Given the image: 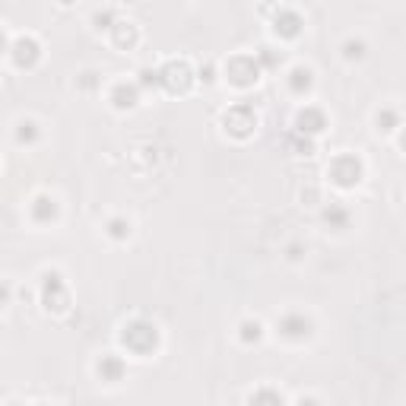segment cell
<instances>
[{
	"mask_svg": "<svg viewBox=\"0 0 406 406\" xmlns=\"http://www.w3.org/2000/svg\"><path fill=\"white\" fill-rule=\"evenodd\" d=\"M29 213H32L35 222H42V226H45V222H54V219H58V200L48 197V194H38L35 200H32Z\"/></svg>",
	"mask_w": 406,
	"mask_h": 406,
	"instance_id": "obj_10",
	"label": "cell"
},
{
	"mask_svg": "<svg viewBox=\"0 0 406 406\" xmlns=\"http://www.w3.org/2000/svg\"><path fill=\"white\" fill-rule=\"evenodd\" d=\"M330 181L339 184V188H355L362 181V162L355 156H337L330 162Z\"/></svg>",
	"mask_w": 406,
	"mask_h": 406,
	"instance_id": "obj_5",
	"label": "cell"
},
{
	"mask_svg": "<svg viewBox=\"0 0 406 406\" xmlns=\"http://www.w3.org/2000/svg\"><path fill=\"white\" fill-rule=\"evenodd\" d=\"M108 235H112V238H127L130 235V222L127 219H112V222H108Z\"/></svg>",
	"mask_w": 406,
	"mask_h": 406,
	"instance_id": "obj_19",
	"label": "cell"
},
{
	"mask_svg": "<svg viewBox=\"0 0 406 406\" xmlns=\"http://www.w3.org/2000/svg\"><path fill=\"white\" fill-rule=\"evenodd\" d=\"M159 86H166L168 92H184L191 86V67L184 60H172L159 70Z\"/></svg>",
	"mask_w": 406,
	"mask_h": 406,
	"instance_id": "obj_6",
	"label": "cell"
},
{
	"mask_svg": "<svg viewBox=\"0 0 406 406\" xmlns=\"http://www.w3.org/2000/svg\"><path fill=\"white\" fill-rule=\"evenodd\" d=\"M35 136H38V130H35V124H32V121H23V124H19V130H16V140H19V143H32Z\"/></svg>",
	"mask_w": 406,
	"mask_h": 406,
	"instance_id": "obj_20",
	"label": "cell"
},
{
	"mask_svg": "<svg viewBox=\"0 0 406 406\" xmlns=\"http://www.w3.org/2000/svg\"><path fill=\"white\" fill-rule=\"evenodd\" d=\"M121 343L130 349L134 355H150L159 343V330L156 324L150 321H130L124 324V333H121Z\"/></svg>",
	"mask_w": 406,
	"mask_h": 406,
	"instance_id": "obj_1",
	"label": "cell"
},
{
	"mask_svg": "<svg viewBox=\"0 0 406 406\" xmlns=\"http://www.w3.org/2000/svg\"><path fill=\"white\" fill-rule=\"evenodd\" d=\"M112 29H114V42H118L121 48L136 42V26L134 23H118V26H112Z\"/></svg>",
	"mask_w": 406,
	"mask_h": 406,
	"instance_id": "obj_15",
	"label": "cell"
},
{
	"mask_svg": "<svg viewBox=\"0 0 406 406\" xmlns=\"http://www.w3.org/2000/svg\"><path fill=\"white\" fill-rule=\"evenodd\" d=\"M226 80L235 86H254L261 80V60L254 54H235L226 64Z\"/></svg>",
	"mask_w": 406,
	"mask_h": 406,
	"instance_id": "obj_2",
	"label": "cell"
},
{
	"mask_svg": "<svg viewBox=\"0 0 406 406\" xmlns=\"http://www.w3.org/2000/svg\"><path fill=\"white\" fill-rule=\"evenodd\" d=\"M362 54H365V45H362V42H353V38H349L346 45H343V58L346 60H359Z\"/></svg>",
	"mask_w": 406,
	"mask_h": 406,
	"instance_id": "obj_21",
	"label": "cell"
},
{
	"mask_svg": "<svg viewBox=\"0 0 406 406\" xmlns=\"http://www.w3.org/2000/svg\"><path fill=\"white\" fill-rule=\"evenodd\" d=\"M114 108H134L140 102V83H118L112 89Z\"/></svg>",
	"mask_w": 406,
	"mask_h": 406,
	"instance_id": "obj_11",
	"label": "cell"
},
{
	"mask_svg": "<svg viewBox=\"0 0 406 406\" xmlns=\"http://www.w3.org/2000/svg\"><path fill=\"white\" fill-rule=\"evenodd\" d=\"M311 83H315V80H311L308 67H292L289 70V89H292L295 96H305V92L311 89Z\"/></svg>",
	"mask_w": 406,
	"mask_h": 406,
	"instance_id": "obj_13",
	"label": "cell"
},
{
	"mask_svg": "<svg viewBox=\"0 0 406 406\" xmlns=\"http://www.w3.org/2000/svg\"><path fill=\"white\" fill-rule=\"evenodd\" d=\"M400 146H403V150H406V130H403V134H400Z\"/></svg>",
	"mask_w": 406,
	"mask_h": 406,
	"instance_id": "obj_23",
	"label": "cell"
},
{
	"mask_svg": "<svg viewBox=\"0 0 406 406\" xmlns=\"http://www.w3.org/2000/svg\"><path fill=\"white\" fill-rule=\"evenodd\" d=\"M98 378H102V381H121V378H124V362H121L118 355H102V362H98Z\"/></svg>",
	"mask_w": 406,
	"mask_h": 406,
	"instance_id": "obj_12",
	"label": "cell"
},
{
	"mask_svg": "<svg viewBox=\"0 0 406 406\" xmlns=\"http://www.w3.org/2000/svg\"><path fill=\"white\" fill-rule=\"evenodd\" d=\"M222 127H226V134H232V136H238V140H245V136H251L254 134V127H257V114H254V108L251 105H232L226 114H222Z\"/></svg>",
	"mask_w": 406,
	"mask_h": 406,
	"instance_id": "obj_3",
	"label": "cell"
},
{
	"mask_svg": "<svg viewBox=\"0 0 406 406\" xmlns=\"http://www.w3.org/2000/svg\"><path fill=\"white\" fill-rule=\"evenodd\" d=\"M378 130H397L400 127V118L394 108H384V112H378Z\"/></svg>",
	"mask_w": 406,
	"mask_h": 406,
	"instance_id": "obj_16",
	"label": "cell"
},
{
	"mask_svg": "<svg viewBox=\"0 0 406 406\" xmlns=\"http://www.w3.org/2000/svg\"><path fill=\"white\" fill-rule=\"evenodd\" d=\"M261 324L257 321H245L241 324V339H245V343H257V339H261Z\"/></svg>",
	"mask_w": 406,
	"mask_h": 406,
	"instance_id": "obj_18",
	"label": "cell"
},
{
	"mask_svg": "<svg viewBox=\"0 0 406 406\" xmlns=\"http://www.w3.org/2000/svg\"><path fill=\"white\" fill-rule=\"evenodd\" d=\"M42 305H45L48 311H54V315L67 311L70 292H67V286H64L60 273H45V279H42Z\"/></svg>",
	"mask_w": 406,
	"mask_h": 406,
	"instance_id": "obj_4",
	"label": "cell"
},
{
	"mask_svg": "<svg viewBox=\"0 0 406 406\" xmlns=\"http://www.w3.org/2000/svg\"><path fill=\"white\" fill-rule=\"evenodd\" d=\"M276 330L286 339H305V337H311V321L305 315H286L276 324Z\"/></svg>",
	"mask_w": 406,
	"mask_h": 406,
	"instance_id": "obj_8",
	"label": "cell"
},
{
	"mask_svg": "<svg viewBox=\"0 0 406 406\" xmlns=\"http://www.w3.org/2000/svg\"><path fill=\"white\" fill-rule=\"evenodd\" d=\"M324 219H327V222H330L333 229H346L349 213H346V210H339V206H330V210L324 213Z\"/></svg>",
	"mask_w": 406,
	"mask_h": 406,
	"instance_id": "obj_17",
	"label": "cell"
},
{
	"mask_svg": "<svg viewBox=\"0 0 406 406\" xmlns=\"http://www.w3.org/2000/svg\"><path fill=\"white\" fill-rule=\"evenodd\" d=\"M295 127H299V134H321L324 127H327V114L321 112V108L308 105V108H301L299 114H295Z\"/></svg>",
	"mask_w": 406,
	"mask_h": 406,
	"instance_id": "obj_7",
	"label": "cell"
},
{
	"mask_svg": "<svg viewBox=\"0 0 406 406\" xmlns=\"http://www.w3.org/2000/svg\"><path fill=\"white\" fill-rule=\"evenodd\" d=\"M10 54H13V60L19 67H32L38 60V54H42V48H38V42L32 35H23V38H16V45Z\"/></svg>",
	"mask_w": 406,
	"mask_h": 406,
	"instance_id": "obj_9",
	"label": "cell"
},
{
	"mask_svg": "<svg viewBox=\"0 0 406 406\" xmlns=\"http://www.w3.org/2000/svg\"><path fill=\"white\" fill-rule=\"evenodd\" d=\"M295 406H321V403H317V400H311V397H301Z\"/></svg>",
	"mask_w": 406,
	"mask_h": 406,
	"instance_id": "obj_22",
	"label": "cell"
},
{
	"mask_svg": "<svg viewBox=\"0 0 406 406\" xmlns=\"http://www.w3.org/2000/svg\"><path fill=\"white\" fill-rule=\"evenodd\" d=\"M251 406H286L283 394H276L273 387H261L257 394H251Z\"/></svg>",
	"mask_w": 406,
	"mask_h": 406,
	"instance_id": "obj_14",
	"label": "cell"
}]
</instances>
